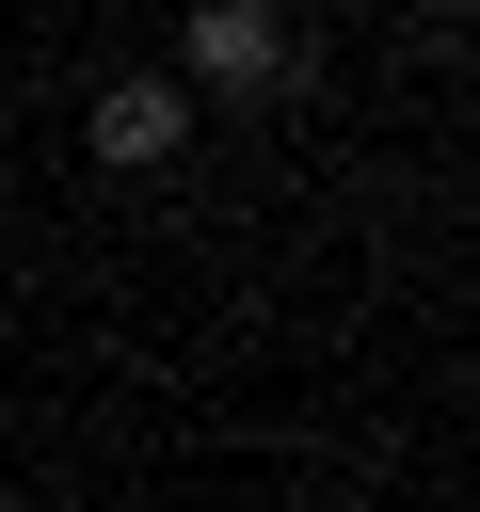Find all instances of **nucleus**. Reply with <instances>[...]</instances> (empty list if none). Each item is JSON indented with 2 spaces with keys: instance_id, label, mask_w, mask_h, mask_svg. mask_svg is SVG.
Listing matches in <instances>:
<instances>
[{
  "instance_id": "2",
  "label": "nucleus",
  "mask_w": 480,
  "mask_h": 512,
  "mask_svg": "<svg viewBox=\"0 0 480 512\" xmlns=\"http://www.w3.org/2000/svg\"><path fill=\"white\" fill-rule=\"evenodd\" d=\"M176 144H192V96H176V80H112V96H96V160H112V176H144V160H176Z\"/></svg>"
},
{
  "instance_id": "1",
  "label": "nucleus",
  "mask_w": 480,
  "mask_h": 512,
  "mask_svg": "<svg viewBox=\"0 0 480 512\" xmlns=\"http://www.w3.org/2000/svg\"><path fill=\"white\" fill-rule=\"evenodd\" d=\"M192 80H224V96H256V80H288V16L272 0H192Z\"/></svg>"
}]
</instances>
